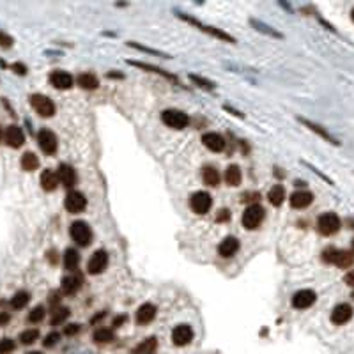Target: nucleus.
<instances>
[{
    "label": "nucleus",
    "instance_id": "obj_1",
    "mask_svg": "<svg viewBox=\"0 0 354 354\" xmlns=\"http://www.w3.org/2000/svg\"><path fill=\"white\" fill-rule=\"evenodd\" d=\"M177 16L181 18L182 21H188L189 25H193V27L199 28V30L206 32V34L213 35V37L221 39V41H227V43H235V39L232 37L230 34H227V32H225V30H220V28H218V27H211V25L202 23V21H200L199 18L188 16V14H182V13H177Z\"/></svg>",
    "mask_w": 354,
    "mask_h": 354
},
{
    "label": "nucleus",
    "instance_id": "obj_2",
    "mask_svg": "<svg viewBox=\"0 0 354 354\" xmlns=\"http://www.w3.org/2000/svg\"><path fill=\"white\" fill-rule=\"evenodd\" d=\"M264 216H266V211H264L262 206H259V204H252V206H248L245 209V213H243V227L248 228V230H252V228H257L260 223H262Z\"/></svg>",
    "mask_w": 354,
    "mask_h": 354
},
{
    "label": "nucleus",
    "instance_id": "obj_3",
    "mask_svg": "<svg viewBox=\"0 0 354 354\" xmlns=\"http://www.w3.org/2000/svg\"><path fill=\"white\" fill-rule=\"evenodd\" d=\"M340 218L337 213H324L317 218V230L323 235H333L340 230Z\"/></svg>",
    "mask_w": 354,
    "mask_h": 354
},
{
    "label": "nucleus",
    "instance_id": "obj_4",
    "mask_svg": "<svg viewBox=\"0 0 354 354\" xmlns=\"http://www.w3.org/2000/svg\"><path fill=\"white\" fill-rule=\"evenodd\" d=\"M162 121L169 128H172V130H184V128L189 124L188 113L181 112V110H176V108L163 110V112H162Z\"/></svg>",
    "mask_w": 354,
    "mask_h": 354
},
{
    "label": "nucleus",
    "instance_id": "obj_5",
    "mask_svg": "<svg viewBox=\"0 0 354 354\" xmlns=\"http://www.w3.org/2000/svg\"><path fill=\"white\" fill-rule=\"evenodd\" d=\"M69 234L73 241L80 246H89L92 241V230L85 221H74L69 227Z\"/></svg>",
    "mask_w": 354,
    "mask_h": 354
},
{
    "label": "nucleus",
    "instance_id": "obj_6",
    "mask_svg": "<svg viewBox=\"0 0 354 354\" xmlns=\"http://www.w3.org/2000/svg\"><path fill=\"white\" fill-rule=\"evenodd\" d=\"M30 105L32 108L37 112V115L41 117H53L55 115V103L50 98L43 94H32L30 96Z\"/></svg>",
    "mask_w": 354,
    "mask_h": 354
},
{
    "label": "nucleus",
    "instance_id": "obj_7",
    "mask_svg": "<svg viewBox=\"0 0 354 354\" xmlns=\"http://www.w3.org/2000/svg\"><path fill=\"white\" fill-rule=\"evenodd\" d=\"M213 206V196L207 191H195L189 196V207L193 213L196 214H206Z\"/></svg>",
    "mask_w": 354,
    "mask_h": 354
},
{
    "label": "nucleus",
    "instance_id": "obj_8",
    "mask_svg": "<svg viewBox=\"0 0 354 354\" xmlns=\"http://www.w3.org/2000/svg\"><path fill=\"white\" fill-rule=\"evenodd\" d=\"M37 144L41 147V151L45 154L52 156L57 152V147H59V140H57V135L50 130H39L37 133Z\"/></svg>",
    "mask_w": 354,
    "mask_h": 354
},
{
    "label": "nucleus",
    "instance_id": "obj_9",
    "mask_svg": "<svg viewBox=\"0 0 354 354\" xmlns=\"http://www.w3.org/2000/svg\"><path fill=\"white\" fill-rule=\"evenodd\" d=\"M64 207H66V211H69V213L78 214V213H82V211H85V207H87V199H85V195L82 191H69L66 200H64Z\"/></svg>",
    "mask_w": 354,
    "mask_h": 354
},
{
    "label": "nucleus",
    "instance_id": "obj_10",
    "mask_svg": "<svg viewBox=\"0 0 354 354\" xmlns=\"http://www.w3.org/2000/svg\"><path fill=\"white\" fill-rule=\"evenodd\" d=\"M108 266V253L105 250H98V252L92 253V257L89 259V264H87V271L91 274H99L106 269Z\"/></svg>",
    "mask_w": 354,
    "mask_h": 354
},
{
    "label": "nucleus",
    "instance_id": "obj_11",
    "mask_svg": "<svg viewBox=\"0 0 354 354\" xmlns=\"http://www.w3.org/2000/svg\"><path fill=\"white\" fill-rule=\"evenodd\" d=\"M316 299H317V294L312 289H301V291H298L292 296V306L298 310L310 308V306L316 303Z\"/></svg>",
    "mask_w": 354,
    "mask_h": 354
},
{
    "label": "nucleus",
    "instance_id": "obj_12",
    "mask_svg": "<svg viewBox=\"0 0 354 354\" xmlns=\"http://www.w3.org/2000/svg\"><path fill=\"white\" fill-rule=\"evenodd\" d=\"M352 306L347 305V303H340V305H337L333 308V312H331V323L335 324V326H342V324L349 323V321L352 319Z\"/></svg>",
    "mask_w": 354,
    "mask_h": 354
},
{
    "label": "nucleus",
    "instance_id": "obj_13",
    "mask_svg": "<svg viewBox=\"0 0 354 354\" xmlns=\"http://www.w3.org/2000/svg\"><path fill=\"white\" fill-rule=\"evenodd\" d=\"M193 340V328L189 324H179L172 331V342L179 347L188 345Z\"/></svg>",
    "mask_w": 354,
    "mask_h": 354
},
{
    "label": "nucleus",
    "instance_id": "obj_14",
    "mask_svg": "<svg viewBox=\"0 0 354 354\" xmlns=\"http://www.w3.org/2000/svg\"><path fill=\"white\" fill-rule=\"evenodd\" d=\"M48 80H50V84H52V87L59 89V91L71 89L74 84L73 76H71L69 73H66V71H53V73H50Z\"/></svg>",
    "mask_w": 354,
    "mask_h": 354
},
{
    "label": "nucleus",
    "instance_id": "obj_15",
    "mask_svg": "<svg viewBox=\"0 0 354 354\" xmlns=\"http://www.w3.org/2000/svg\"><path fill=\"white\" fill-rule=\"evenodd\" d=\"M4 140H6V144L9 145V147H13V149L21 147V145H23V142H25L23 130H21L20 126H9L6 131H4Z\"/></svg>",
    "mask_w": 354,
    "mask_h": 354
},
{
    "label": "nucleus",
    "instance_id": "obj_16",
    "mask_svg": "<svg viewBox=\"0 0 354 354\" xmlns=\"http://www.w3.org/2000/svg\"><path fill=\"white\" fill-rule=\"evenodd\" d=\"M298 121L301 124H305L306 128H308L310 131H313L316 135H319L321 138H324L326 142H330V144H333V145H340V142L337 140V138L333 137V135L330 133V131L326 130V128H323L321 124H317V123H312V121H308V119H303V117H298Z\"/></svg>",
    "mask_w": 354,
    "mask_h": 354
},
{
    "label": "nucleus",
    "instance_id": "obj_17",
    "mask_svg": "<svg viewBox=\"0 0 354 354\" xmlns=\"http://www.w3.org/2000/svg\"><path fill=\"white\" fill-rule=\"evenodd\" d=\"M128 64H131V66L138 67V69H144V71H147V73H156V74H160V76H163V78H167V80H170V82H172V84L179 85V80H177V76H176V74L169 73V71L162 69V67H158V66H151V64L138 62V60H128Z\"/></svg>",
    "mask_w": 354,
    "mask_h": 354
},
{
    "label": "nucleus",
    "instance_id": "obj_18",
    "mask_svg": "<svg viewBox=\"0 0 354 354\" xmlns=\"http://www.w3.org/2000/svg\"><path fill=\"white\" fill-rule=\"evenodd\" d=\"M202 144L206 145L209 151L213 152H221L225 149V138L221 137L220 133H214V131H209L202 137Z\"/></svg>",
    "mask_w": 354,
    "mask_h": 354
},
{
    "label": "nucleus",
    "instance_id": "obj_19",
    "mask_svg": "<svg viewBox=\"0 0 354 354\" xmlns=\"http://www.w3.org/2000/svg\"><path fill=\"white\" fill-rule=\"evenodd\" d=\"M57 179H59L66 188H71V186L76 184V172H74L73 167L67 165V163H60L59 170H57Z\"/></svg>",
    "mask_w": 354,
    "mask_h": 354
},
{
    "label": "nucleus",
    "instance_id": "obj_20",
    "mask_svg": "<svg viewBox=\"0 0 354 354\" xmlns=\"http://www.w3.org/2000/svg\"><path fill=\"white\" fill-rule=\"evenodd\" d=\"M154 317H156V306L152 305V303H144V305H142L140 308L137 310V316H135V319H137V324H140V326H145V324L151 323Z\"/></svg>",
    "mask_w": 354,
    "mask_h": 354
},
{
    "label": "nucleus",
    "instance_id": "obj_21",
    "mask_svg": "<svg viewBox=\"0 0 354 354\" xmlns=\"http://www.w3.org/2000/svg\"><path fill=\"white\" fill-rule=\"evenodd\" d=\"M238 250H239V241L234 235H228V238H225L223 241L218 245V253H220L221 257H225V259H228V257H232L234 253H238Z\"/></svg>",
    "mask_w": 354,
    "mask_h": 354
},
{
    "label": "nucleus",
    "instance_id": "obj_22",
    "mask_svg": "<svg viewBox=\"0 0 354 354\" xmlns=\"http://www.w3.org/2000/svg\"><path fill=\"white\" fill-rule=\"evenodd\" d=\"M313 202V195L310 191H294L291 195V206L296 209H305Z\"/></svg>",
    "mask_w": 354,
    "mask_h": 354
},
{
    "label": "nucleus",
    "instance_id": "obj_23",
    "mask_svg": "<svg viewBox=\"0 0 354 354\" xmlns=\"http://www.w3.org/2000/svg\"><path fill=\"white\" fill-rule=\"evenodd\" d=\"M82 282H84L82 274H73V277L62 278V292L64 294H74L80 289Z\"/></svg>",
    "mask_w": 354,
    "mask_h": 354
},
{
    "label": "nucleus",
    "instance_id": "obj_24",
    "mask_svg": "<svg viewBox=\"0 0 354 354\" xmlns=\"http://www.w3.org/2000/svg\"><path fill=\"white\" fill-rule=\"evenodd\" d=\"M331 264L342 267V269L351 267L354 264V255L351 252H347V250H337V252H335V257H333V262Z\"/></svg>",
    "mask_w": 354,
    "mask_h": 354
},
{
    "label": "nucleus",
    "instance_id": "obj_25",
    "mask_svg": "<svg viewBox=\"0 0 354 354\" xmlns=\"http://www.w3.org/2000/svg\"><path fill=\"white\" fill-rule=\"evenodd\" d=\"M76 82H78V85H80L82 89H85V91H94V89L99 87L98 76H96V74H92V73H82V74H78Z\"/></svg>",
    "mask_w": 354,
    "mask_h": 354
},
{
    "label": "nucleus",
    "instance_id": "obj_26",
    "mask_svg": "<svg viewBox=\"0 0 354 354\" xmlns=\"http://www.w3.org/2000/svg\"><path fill=\"white\" fill-rule=\"evenodd\" d=\"M267 200H269L274 207H280L282 204H284V200H285V188H284V186L274 184L273 188L269 189V193H267Z\"/></svg>",
    "mask_w": 354,
    "mask_h": 354
},
{
    "label": "nucleus",
    "instance_id": "obj_27",
    "mask_svg": "<svg viewBox=\"0 0 354 354\" xmlns=\"http://www.w3.org/2000/svg\"><path fill=\"white\" fill-rule=\"evenodd\" d=\"M241 181H243V174L238 165H230L225 170V182H227L228 186H239Z\"/></svg>",
    "mask_w": 354,
    "mask_h": 354
},
{
    "label": "nucleus",
    "instance_id": "obj_28",
    "mask_svg": "<svg viewBox=\"0 0 354 354\" xmlns=\"http://www.w3.org/2000/svg\"><path fill=\"white\" fill-rule=\"evenodd\" d=\"M57 182H59V179H57V174L53 170H43L41 186L45 191H53L57 188Z\"/></svg>",
    "mask_w": 354,
    "mask_h": 354
},
{
    "label": "nucleus",
    "instance_id": "obj_29",
    "mask_svg": "<svg viewBox=\"0 0 354 354\" xmlns=\"http://www.w3.org/2000/svg\"><path fill=\"white\" fill-rule=\"evenodd\" d=\"M202 181L207 186H218L220 184V172L214 167H204L202 170Z\"/></svg>",
    "mask_w": 354,
    "mask_h": 354
},
{
    "label": "nucleus",
    "instance_id": "obj_30",
    "mask_svg": "<svg viewBox=\"0 0 354 354\" xmlns=\"http://www.w3.org/2000/svg\"><path fill=\"white\" fill-rule=\"evenodd\" d=\"M21 169L27 170V172H34V170L39 169V158L34 154V152H25L21 156Z\"/></svg>",
    "mask_w": 354,
    "mask_h": 354
},
{
    "label": "nucleus",
    "instance_id": "obj_31",
    "mask_svg": "<svg viewBox=\"0 0 354 354\" xmlns=\"http://www.w3.org/2000/svg\"><path fill=\"white\" fill-rule=\"evenodd\" d=\"M78 262H80V253L73 248H67L64 252V266H66V269L74 271L78 267Z\"/></svg>",
    "mask_w": 354,
    "mask_h": 354
},
{
    "label": "nucleus",
    "instance_id": "obj_32",
    "mask_svg": "<svg viewBox=\"0 0 354 354\" xmlns=\"http://www.w3.org/2000/svg\"><path fill=\"white\" fill-rule=\"evenodd\" d=\"M250 25H252L253 28H257L259 32H262V34L271 35V37H284V35H282L278 30H274L273 27H269V25H266V23H262V21L255 20V18H250Z\"/></svg>",
    "mask_w": 354,
    "mask_h": 354
},
{
    "label": "nucleus",
    "instance_id": "obj_33",
    "mask_svg": "<svg viewBox=\"0 0 354 354\" xmlns=\"http://www.w3.org/2000/svg\"><path fill=\"white\" fill-rule=\"evenodd\" d=\"M28 301H30V294L25 291H20L13 296V299H11V306H13L14 310H21L28 305Z\"/></svg>",
    "mask_w": 354,
    "mask_h": 354
},
{
    "label": "nucleus",
    "instance_id": "obj_34",
    "mask_svg": "<svg viewBox=\"0 0 354 354\" xmlns=\"http://www.w3.org/2000/svg\"><path fill=\"white\" fill-rule=\"evenodd\" d=\"M92 338H94V342H98V344H108V342L113 340V331L108 330V328H99V330L94 331Z\"/></svg>",
    "mask_w": 354,
    "mask_h": 354
},
{
    "label": "nucleus",
    "instance_id": "obj_35",
    "mask_svg": "<svg viewBox=\"0 0 354 354\" xmlns=\"http://www.w3.org/2000/svg\"><path fill=\"white\" fill-rule=\"evenodd\" d=\"M37 338H39V330H35V328H32V330H25L20 333V342L23 345H32Z\"/></svg>",
    "mask_w": 354,
    "mask_h": 354
},
{
    "label": "nucleus",
    "instance_id": "obj_36",
    "mask_svg": "<svg viewBox=\"0 0 354 354\" xmlns=\"http://www.w3.org/2000/svg\"><path fill=\"white\" fill-rule=\"evenodd\" d=\"M156 344H158V342H156L154 337L147 338L144 344H140L137 349H135V354H152V351L156 349Z\"/></svg>",
    "mask_w": 354,
    "mask_h": 354
},
{
    "label": "nucleus",
    "instance_id": "obj_37",
    "mask_svg": "<svg viewBox=\"0 0 354 354\" xmlns=\"http://www.w3.org/2000/svg\"><path fill=\"white\" fill-rule=\"evenodd\" d=\"M69 317V308H57L53 310L52 313V324L53 326H57V324H62L64 321Z\"/></svg>",
    "mask_w": 354,
    "mask_h": 354
},
{
    "label": "nucleus",
    "instance_id": "obj_38",
    "mask_svg": "<svg viewBox=\"0 0 354 354\" xmlns=\"http://www.w3.org/2000/svg\"><path fill=\"white\" fill-rule=\"evenodd\" d=\"M189 80H191L193 84H196V85H199V87L206 89V91H213V89L216 87V85H214L213 82L206 80V78L199 76V74H189Z\"/></svg>",
    "mask_w": 354,
    "mask_h": 354
},
{
    "label": "nucleus",
    "instance_id": "obj_39",
    "mask_svg": "<svg viewBox=\"0 0 354 354\" xmlns=\"http://www.w3.org/2000/svg\"><path fill=\"white\" fill-rule=\"evenodd\" d=\"M45 316H46V310L43 308V306H35V308L30 310V313H28V321H30V323H34V324H37V323H41V321L45 319Z\"/></svg>",
    "mask_w": 354,
    "mask_h": 354
},
{
    "label": "nucleus",
    "instance_id": "obj_40",
    "mask_svg": "<svg viewBox=\"0 0 354 354\" xmlns=\"http://www.w3.org/2000/svg\"><path fill=\"white\" fill-rule=\"evenodd\" d=\"M14 349H16L14 340H11V338H2L0 340V354H11L14 352Z\"/></svg>",
    "mask_w": 354,
    "mask_h": 354
},
{
    "label": "nucleus",
    "instance_id": "obj_41",
    "mask_svg": "<svg viewBox=\"0 0 354 354\" xmlns=\"http://www.w3.org/2000/svg\"><path fill=\"white\" fill-rule=\"evenodd\" d=\"M128 45H130L131 48H137V50H140V52L152 53V55H156V57H169V55H165V53H163V52H158V50H152V48H147V46L137 45V43H128Z\"/></svg>",
    "mask_w": 354,
    "mask_h": 354
},
{
    "label": "nucleus",
    "instance_id": "obj_42",
    "mask_svg": "<svg viewBox=\"0 0 354 354\" xmlns=\"http://www.w3.org/2000/svg\"><path fill=\"white\" fill-rule=\"evenodd\" d=\"M59 338H60V335L57 333V331H53V333H48V335H46L45 340H43V345H45V347H53V345H57Z\"/></svg>",
    "mask_w": 354,
    "mask_h": 354
},
{
    "label": "nucleus",
    "instance_id": "obj_43",
    "mask_svg": "<svg viewBox=\"0 0 354 354\" xmlns=\"http://www.w3.org/2000/svg\"><path fill=\"white\" fill-rule=\"evenodd\" d=\"M0 46H2V48H11V46H13V37L7 35L6 32H2V30H0Z\"/></svg>",
    "mask_w": 354,
    "mask_h": 354
},
{
    "label": "nucleus",
    "instance_id": "obj_44",
    "mask_svg": "<svg viewBox=\"0 0 354 354\" xmlns=\"http://www.w3.org/2000/svg\"><path fill=\"white\" fill-rule=\"evenodd\" d=\"M78 331H80V326H78V324H67V326L64 328V335H67V337L76 335Z\"/></svg>",
    "mask_w": 354,
    "mask_h": 354
},
{
    "label": "nucleus",
    "instance_id": "obj_45",
    "mask_svg": "<svg viewBox=\"0 0 354 354\" xmlns=\"http://www.w3.org/2000/svg\"><path fill=\"white\" fill-rule=\"evenodd\" d=\"M228 220H230V211L228 209H221L216 214V221H228Z\"/></svg>",
    "mask_w": 354,
    "mask_h": 354
},
{
    "label": "nucleus",
    "instance_id": "obj_46",
    "mask_svg": "<svg viewBox=\"0 0 354 354\" xmlns=\"http://www.w3.org/2000/svg\"><path fill=\"white\" fill-rule=\"evenodd\" d=\"M11 67L14 69V73H18V74H27V66H23V64L16 62V64H13Z\"/></svg>",
    "mask_w": 354,
    "mask_h": 354
},
{
    "label": "nucleus",
    "instance_id": "obj_47",
    "mask_svg": "<svg viewBox=\"0 0 354 354\" xmlns=\"http://www.w3.org/2000/svg\"><path fill=\"white\" fill-rule=\"evenodd\" d=\"M344 282H345V285H349V287L354 289V269L349 271V273L345 274V277H344Z\"/></svg>",
    "mask_w": 354,
    "mask_h": 354
},
{
    "label": "nucleus",
    "instance_id": "obj_48",
    "mask_svg": "<svg viewBox=\"0 0 354 354\" xmlns=\"http://www.w3.org/2000/svg\"><path fill=\"white\" fill-rule=\"evenodd\" d=\"M126 321H128V316H126V313H124V316L115 317V319H113V326H115V328L123 326V323H126Z\"/></svg>",
    "mask_w": 354,
    "mask_h": 354
},
{
    "label": "nucleus",
    "instance_id": "obj_49",
    "mask_svg": "<svg viewBox=\"0 0 354 354\" xmlns=\"http://www.w3.org/2000/svg\"><path fill=\"white\" fill-rule=\"evenodd\" d=\"M11 321V316L7 312H0V326H6Z\"/></svg>",
    "mask_w": 354,
    "mask_h": 354
},
{
    "label": "nucleus",
    "instance_id": "obj_50",
    "mask_svg": "<svg viewBox=\"0 0 354 354\" xmlns=\"http://www.w3.org/2000/svg\"><path fill=\"white\" fill-rule=\"evenodd\" d=\"M351 18H352V21H354V9L351 11Z\"/></svg>",
    "mask_w": 354,
    "mask_h": 354
},
{
    "label": "nucleus",
    "instance_id": "obj_51",
    "mask_svg": "<svg viewBox=\"0 0 354 354\" xmlns=\"http://www.w3.org/2000/svg\"><path fill=\"white\" fill-rule=\"evenodd\" d=\"M28 354H43V352H37V351H34V352H28Z\"/></svg>",
    "mask_w": 354,
    "mask_h": 354
},
{
    "label": "nucleus",
    "instance_id": "obj_52",
    "mask_svg": "<svg viewBox=\"0 0 354 354\" xmlns=\"http://www.w3.org/2000/svg\"><path fill=\"white\" fill-rule=\"evenodd\" d=\"M0 140H2V130H0Z\"/></svg>",
    "mask_w": 354,
    "mask_h": 354
},
{
    "label": "nucleus",
    "instance_id": "obj_53",
    "mask_svg": "<svg viewBox=\"0 0 354 354\" xmlns=\"http://www.w3.org/2000/svg\"><path fill=\"white\" fill-rule=\"evenodd\" d=\"M352 250H354V239H352Z\"/></svg>",
    "mask_w": 354,
    "mask_h": 354
},
{
    "label": "nucleus",
    "instance_id": "obj_54",
    "mask_svg": "<svg viewBox=\"0 0 354 354\" xmlns=\"http://www.w3.org/2000/svg\"><path fill=\"white\" fill-rule=\"evenodd\" d=\"M352 299H354V292H352Z\"/></svg>",
    "mask_w": 354,
    "mask_h": 354
}]
</instances>
